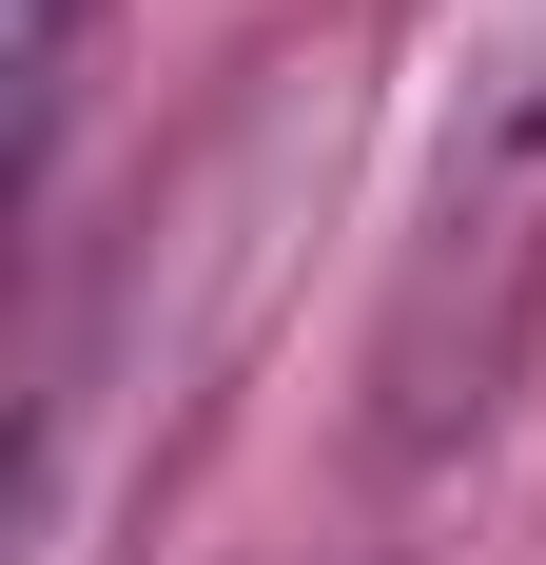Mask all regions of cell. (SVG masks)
I'll use <instances>...</instances> for the list:
<instances>
[{"instance_id": "obj_1", "label": "cell", "mask_w": 546, "mask_h": 565, "mask_svg": "<svg viewBox=\"0 0 546 565\" xmlns=\"http://www.w3.org/2000/svg\"><path fill=\"white\" fill-rule=\"evenodd\" d=\"M78 40H98V0H0V78H20V175L59 157V117H78Z\"/></svg>"}]
</instances>
